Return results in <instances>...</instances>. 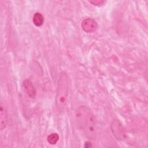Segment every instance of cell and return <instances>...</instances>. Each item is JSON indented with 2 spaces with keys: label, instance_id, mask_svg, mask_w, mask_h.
<instances>
[{
  "label": "cell",
  "instance_id": "1",
  "mask_svg": "<svg viewBox=\"0 0 148 148\" xmlns=\"http://www.w3.org/2000/svg\"><path fill=\"white\" fill-rule=\"evenodd\" d=\"M77 125L84 135L90 139L96 135V121L94 113L86 106H80L75 112Z\"/></svg>",
  "mask_w": 148,
  "mask_h": 148
},
{
  "label": "cell",
  "instance_id": "2",
  "mask_svg": "<svg viewBox=\"0 0 148 148\" xmlns=\"http://www.w3.org/2000/svg\"><path fill=\"white\" fill-rule=\"evenodd\" d=\"M69 91L68 77L65 73L60 76L56 95V105L60 110H62L66 102Z\"/></svg>",
  "mask_w": 148,
  "mask_h": 148
},
{
  "label": "cell",
  "instance_id": "3",
  "mask_svg": "<svg viewBox=\"0 0 148 148\" xmlns=\"http://www.w3.org/2000/svg\"><path fill=\"white\" fill-rule=\"evenodd\" d=\"M111 129L113 135L117 140H123L126 137L125 129L119 120H114L111 124Z\"/></svg>",
  "mask_w": 148,
  "mask_h": 148
},
{
  "label": "cell",
  "instance_id": "4",
  "mask_svg": "<svg viewBox=\"0 0 148 148\" xmlns=\"http://www.w3.org/2000/svg\"><path fill=\"white\" fill-rule=\"evenodd\" d=\"M81 26L84 31L86 32L91 33L94 32L97 29L98 24L94 19L87 18L83 20Z\"/></svg>",
  "mask_w": 148,
  "mask_h": 148
},
{
  "label": "cell",
  "instance_id": "5",
  "mask_svg": "<svg viewBox=\"0 0 148 148\" xmlns=\"http://www.w3.org/2000/svg\"><path fill=\"white\" fill-rule=\"evenodd\" d=\"M23 86L28 95L31 98H34L36 95V89L32 83L29 80H25L23 82Z\"/></svg>",
  "mask_w": 148,
  "mask_h": 148
},
{
  "label": "cell",
  "instance_id": "6",
  "mask_svg": "<svg viewBox=\"0 0 148 148\" xmlns=\"http://www.w3.org/2000/svg\"><path fill=\"white\" fill-rule=\"evenodd\" d=\"M7 122V113L5 110V106H3L2 103L1 104L0 108V129L3 130L6 127Z\"/></svg>",
  "mask_w": 148,
  "mask_h": 148
},
{
  "label": "cell",
  "instance_id": "7",
  "mask_svg": "<svg viewBox=\"0 0 148 148\" xmlns=\"http://www.w3.org/2000/svg\"><path fill=\"white\" fill-rule=\"evenodd\" d=\"M33 23L36 27H40L43 25L44 22V18L42 14L40 13H35L33 16L32 18Z\"/></svg>",
  "mask_w": 148,
  "mask_h": 148
},
{
  "label": "cell",
  "instance_id": "8",
  "mask_svg": "<svg viewBox=\"0 0 148 148\" xmlns=\"http://www.w3.org/2000/svg\"><path fill=\"white\" fill-rule=\"evenodd\" d=\"M59 139V136L56 133H52L50 134L47 138L48 142L51 145H55L57 143Z\"/></svg>",
  "mask_w": 148,
  "mask_h": 148
},
{
  "label": "cell",
  "instance_id": "9",
  "mask_svg": "<svg viewBox=\"0 0 148 148\" xmlns=\"http://www.w3.org/2000/svg\"><path fill=\"white\" fill-rule=\"evenodd\" d=\"M90 2L94 5H102L103 3L104 2L103 1H90Z\"/></svg>",
  "mask_w": 148,
  "mask_h": 148
}]
</instances>
